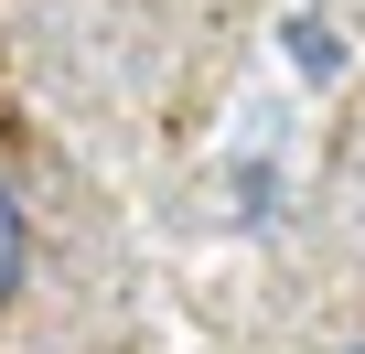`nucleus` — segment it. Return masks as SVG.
I'll list each match as a JSON object with an SVG mask.
<instances>
[{
	"mask_svg": "<svg viewBox=\"0 0 365 354\" xmlns=\"http://www.w3.org/2000/svg\"><path fill=\"white\" fill-rule=\"evenodd\" d=\"M22 269H33V226H22V204H11V183H0V311L22 301Z\"/></svg>",
	"mask_w": 365,
	"mask_h": 354,
	"instance_id": "f257e3e1",
	"label": "nucleus"
},
{
	"mask_svg": "<svg viewBox=\"0 0 365 354\" xmlns=\"http://www.w3.org/2000/svg\"><path fill=\"white\" fill-rule=\"evenodd\" d=\"M354 354H365V343H354Z\"/></svg>",
	"mask_w": 365,
	"mask_h": 354,
	"instance_id": "f03ea898",
	"label": "nucleus"
}]
</instances>
